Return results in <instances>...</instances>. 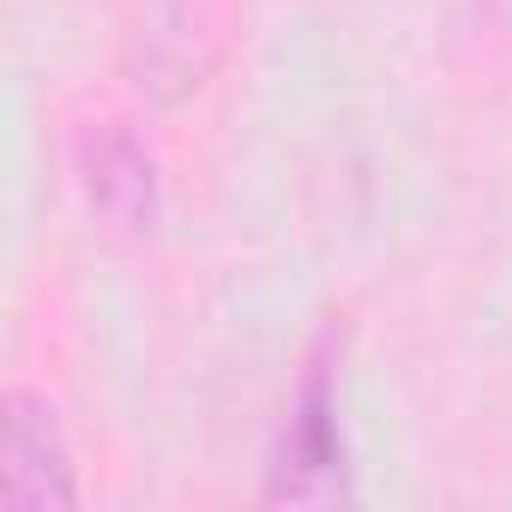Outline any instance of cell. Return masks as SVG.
<instances>
[{
	"label": "cell",
	"mask_w": 512,
	"mask_h": 512,
	"mask_svg": "<svg viewBox=\"0 0 512 512\" xmlns=\"http://www.w3.org/2000/svg\"><path fill=\"white\" fill-rule=\"evenodd\" d=\"M266 506H338L350 500V434H344V392H338V350L320 338L302 356V374L284 398V416L266 446L260 476Z\"/></svg>",
	"instance_id": "cell-1"
},
{
	"label": "cell",
	"mask_w": 512,
	"mask_h": 512,
	"mask_svg": "<svg viewBox=\"0 0 512 512\" xmlns=\"http://www.w3.org/2000/svg\"><path fill=\"white\" fill-rule=\"evenodd\" d=\"M0 494L13 512H73L85 500L73 434L31 386H7L0 398Z\"/></svg>",
	"instance_id": "cell-2"
},
{
	"label": "cell",
	"mask_w": 512,
	"mask_h": 512,
	"mask_svg": "<svg viewBox=\"0 0 512 512\" xmlns=\"http://www.w3.org/2000/svg\"><path fill=\"white\" fill-rule=\"evenodd\" d=\"M73 175L91 217H103L121 235H151L163 211V181L151 145L127 121H85L73 139Z\"/></svg>",
	"instance_id": "cell-3"
}]
</instances>
